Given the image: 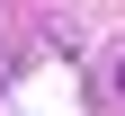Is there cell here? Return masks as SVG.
<instances>
[{"instance_id":"obj_1","label":"cell","mask_w":125,"mask_h":116,"mask_svg":"<svg viewBox=\"0 0 125 116\" xmlns=\"http://www.w3.org/2000/svg\"><path fill=\"white\" fill-rule=\"evenodd\" d=\"M116 80H125V72H116Z\"/></svg>"}]
</instances>
